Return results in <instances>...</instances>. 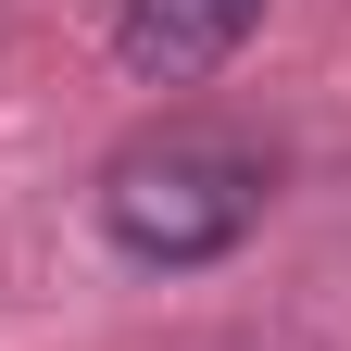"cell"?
<instances>
[{
    "instance_id": "1",
    "label": "cell",
    "mask_w": 351,
    "mask_h": 351,
    "mask_svg": "<svg viewBox=\"0 0 351 351\" xmlns=\"http://www.w3.org/2000/svg\"><path fill=\"white\" fill-rule=\"evenodd\" d=\"M101 239L125 263H151V276H189V263H226L263 201H276V176H263L251 138H226V125H151V138H125L101 163Z\"/></svg>"
},
{
    "instance_id": "2",
    "label": "cell",
    "mask_w": 351,
    "mask_h": 351,
    "mask_svg": "<svg viewBox=\"0 0 351 351\" xmlns=\"http://www.w3.org/2000/svg\"><path fill=\"white\" fill-rule=\"evenodd\" d=\"M263 25V0H113V63L138 88H201Z\"/></svg>"
}]
</instances>
